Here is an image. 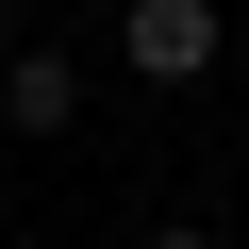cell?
<instances>
[{
    "instance_id": "3957f363",
    "label": "cell",
    "mask_w": 249,
    "mask_h": 249,
    "mask_svg": "<svg viewBox=\"0 0 249 249\" xmlns=\"http://www.w3.org/2000/svg\"><path fill=\"white\" fill-rule=\"evenodd\" d=\"M133 249H216V232H133Z\"/></svg>"
},
{
    "instance_id": "6da1fadb",
    "label": "cell",
    "mask_w": 249,
    "mask_h": 249,
    "mask_svg": "<svg viewBox=\"0 0 249 249\" xmlns=\"http://www.w3.org/2000/svg\"><path fill=\"white\" fill-rule=\"evenodd\" d=\"M216 50H232V17H216V0H116V67H133V83H216Z\"/></svg>"
},
{
    "instance_id": "7a4b0ae2",
    "label": "cell",
    "mask_w": 249,
    "mask_h": 249,
    "mask_svg": "<svg viewBox=\"0 0 249 249\" xmlns=\"http://www.w3.org/2000/svg\"><path fill=\"white\" fill-rule=\"evenodd\" d=\"M0 133H83V67L67 50H17L0 67Z\"/></svg>"
}]
</instances>
